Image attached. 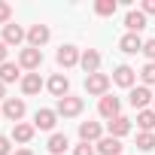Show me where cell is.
<instances>
[{
	"instance_id": "cell-24",
	"label": "cell",
	"mask_w": 155,
	"mask_h": 155,
	"mask_svg": "<svg viewBox=\"0 0 155 155\" xmlns=\"http://www.w3.org/2000/svg\"><path fill=\"white\" fill-rule=\"evenodd\" d=\"M116 9H119V3H116V0H97V3H94V12H97L101 18L116 15Z\"/></svg>"
},
{
	"instance_id": "cell-33",
	"label": "cell",
	"mask_w": 155,
	"mask_h": 155,
	"mask_svg": "<svg viewBox=\"0 0 155 155\" xmlns=\"http://www.w3.org/2000/svg\"><path fill=\"white\" fill-rule=\"evenodd\" d=\"M12 155H34V152H31V149H28V146H21V149H15V152H12Z\"/></svg>"
},
{
	"instance_id": "cell-10",
	"label": "cell",
	"mask_w": 155,
	"mask_h": 155,
	"mask_svg": "<svg viewBox=\"0 0 155 155\" xmlns=\"http://www.w3.org/2000/svg\"><path fill=\"white\" fill-rule=\"evenodd\" d=\"M46 88H49V94H52V97H58V101H61V97H67V94H70V79H67L64 73H55L52 79L46 82Z\"/></svg>"
},
{
	"instance_id": "cell-31",
	"label": "cell",
	"mask_w": 155,
	"mask_h": 155,
	"mask_svg": "<svg viewBox=\"0 0 155 155\" xmlns=\"http://www.w3.org/2000/svg\"><path fill=\"white\" fill-rule=\"evenodd\" d=\"M140 12L149 18V15H155V0H143V6H140Z\"/></svg>"
},
{
	"instance_id": "cell-18",
	"label": "cell",
	"mask_w": 155,
	"mask_h": 155,
	"mask_svg": "<svg viewBox=\"0 0 155 155\" xmlns=\"http://www.w3.org/2000/svg\"><path fill=\"white\" fill-rule=\"evenodd\" d=\"M0 82L9 85V82H21V67L6 61V64H0Z\"/></svg>"
},
{
	"instance_id": "cell-30",
	"label": "cell",
	"mask_w": 155,
	"mask_h": 155,
	"mask_svg": "<svg viewBox=\"0 0 155 155\" xmlns=\"http://www.w3.org/2000/svg\"><path fill=\"white\" fill-rule=\"evenodd\" d=\"M0 155H12V140L0 134Z\"/></svg>"
},
{
	"instance_id": "cell-20",
	"label": "cell",
	"mask_w": 155,
	"mask_h": 155,
	"mask_svg": "<svg viewBox=\"0 0 155 155\" xmlns=\"http://www.w3.org/2000/svg\"><path fill=\"white\" fill-rule=\"evenodd\" d=\"M125 134H131V119H128V116H116V119L110 122V137L122 140Z\"/></svg>"
},
{
	"instance_id": "cell-19",
	"label": "cell",
	"mask_w": 155,
	"mask_h": 155,
	"mask_svg": "<svg viewBox=\"0 0 155 155\" xmlns=\"http://www.w3.org/2000/svg\"><path fill=\"white\" fill-rule=\"evenodd\" d=\"M125 28H128V34H140V31L146 28V15H143L140 9H131V12L125 15Z\"/></svg>"
},
{
	"instance_id": "cell-32",
	"label": "cell",
	"mask_w": 155,
	"mask_h": 155,
	"mask_svg": "<svg viewBox=\"0 0 155 155\" xmlns=\"http://www.w3.org/2000/svg\"><path fill=\"white\" fill-rule=\"evenodd\" d=\"M6 55H9V46L0 40V64H6Z\"/></svg>"
},
{
	"instance_id": "cell-35",
	"label": "cell",
	"mask_w": 155,
	"mask_h": 155,
	"mask_svg": "<svg viewBox=\"0 0 155 155\" xmlns=\"http://www.w3.org/2000/svg\"><path fill=\"white\" fill-rule=\"evenodd\" d=\"M152 110H155V101H152Z\"/></svg>"
},
{
	"instance_id": "cell-4",
	"label": "cell",
	"mask_w": 155,
	"mask_h": 155,
	"mask_svg": "<svg viewBox=\"0 0 155 155\" xmlns=\"http://www.w3.org/2000/svg\"><path fill=\"white\" fill-rule=\"evenodd\" d=\"M40 64H43V49H21L18 52V67L21 70H28V73H37L40 70Z\"/></svg>"
},
{
	"instance_id": "cell-11",
	"label": "cell",
	"mask_w": 155,
	"mask_h": 155,
	"mask_svg": "<svg viewBox=\"0 0 155 155\" xmlns=\"http://www.w3.org/2000/svg\"><path fill=\"white\" fill-rule=\"evenodd\" d=\"M18 85H21V94H28V97H31V94H40V91L46 88V82H43L40 73H25Z\"/></svg>"
},
{
	"instance_id": "cell-13",
	"label": "cell",
	"mask_w": 155,
	"mask_h": 155,
	"mask_svg": "<svg viewBox=\"0 0 155 155\" xmlns=\"http://www.w3.org/2000/svg\"><path fill=\"white\" fill-rule=\"evenodd\" d=\"M58 125V113L55 110H37L34 113V128L37 131H52Z\"/></svg>"
},
{
	"instance_id": "cell-8",
	"label": "cell",
	"mask_w": 155,
	"mask_h": 155,
	"mask_svg": "<svg viewBox=\"0 0 155 155\" xmlns=\"http://www.w3.org/2000/svg\"><path fill=\"white\" fill-rule=\"evenodd\" d=\"M97 113L104 116V119H116V116H122V101L116 97V94H104L101 101H97Z\"/></svg>"
},
{
	"instance_id": "cell-14",
	"label": "cell",
	"mask_w": 155,
	"mask_h": 155,
	"mask_svg": "<svg viewBox=\"0 0 155 155\" xmlns=\"http://www.w3.org/2000/svg\"><path fill=\"white\" fill-rule=\"evenodd\" d=\"M101 137H104L101 122H79V140L82 143H97Z\"/></svg>"
},
{
	"instance_id": "cell-16",
	"label": "cell",
	"mask_w": 155,
	"mask_h": 155,
	"mask_svg": "<svg viewBox=\"0 0 155 155\" xmlns=\"http://www.w3.org/2000/svg\"><path fill=\"white\" fill-rule=\"evenodd\" d=\"M94 149H97L101 155H122V149H125V146H122V140H116V137H110V134H107V137H101V140L94 143Z\"/></svg>"
},
{
	"instance_id": "cell-12",
	"label": "cell",
	"mask_w": 155,
	"mask_h": 155,
	"mask_svg": "<svg viewBox=\"0 0 155 155\" xmlns=\"http://www.w3.org/2000/svg\"><path fill=\"white\" fill-rule=\"evenodd\" d=\"M79 67L85 70V76L101 73V52H97V49H85V52H82V58H79Z\"/></svg>"
},
{
	"instance_id": "cell-15",
	"label": "cell",
	"mask_w": 155,
	"mask_h": 155,
	"mask_svg": "<svg viewBox=\"0 0 155 155\" xmlns=\"http://www.w3.org/2000/svg\"><path fill=\"white\" fill-rule=\"evenodd\" d=\"M25 40H28V31H25L21 25H12V21H9V25L3 28V43H6V46H21Z\"/></svg>"
},
{
	"instance_id": "cell-5",
	"label": "cell",
	"mask_w": 155,
	"mask_h": 155,
	"mask_svg": "<svg viewBox=\"0 0 155 155\" xmlns=\"http://www.w3.org/2000/svg\"><path fill=\"white\" fill-rule=\"evenodd\" d=\"M152 101H155V94H152L146 85H134V88L128 91V104H131L137 113H140V110H149V104H152Z\"/></svg>"
},
{
	"instance_id": "cell-9",
	"label": "cell",
	"mask_w": 155,
	"mask_h": 155,
	"mask_svg": "<svg viewBox=\"0 0 155 155\" xmlns=\"http://www.w3.org/2000/svg\"><path fill=\"white\" fill-rule=\"evenodd\" d=\"M49 37H52L49 25H31V28H28V46H31V49H43V46L49 43Z\"/></svg>"
},
{
	"instance_id": "cell-28",
	"label": "cell",
	"mask_w": 155,
	"mask_h": 155,
	"mask_svg": "<svg viewBox=\"0 0 155 155\" xmlns=\"http://www.w3.org/2000/svg\"><path fill=\"white\" fill-rule=\"evenodd\" d=\"M9 21H12V6H9V3H3V0H0V25L6 28Z\"/></svg>"
},
{
	"instance_id": "cell-25",
	"label": "cell",
	"mask_w": 155,
	"mask_h": 155,
	"mask_svg": "<svg viewBox=\"0 0 155 155\" xmlns=\"http://www.w3.org/2000/svg\"><path fill=\"white\" fill-rule=\"evenodd\" d=\"M137 149H140V152H152V149H155V134L137 131Z\"/></svg>"
},
{
	"instance_id": "cell-26",
	"label": "cell",
	"mask_w": 155,
	"mask_h": 155,
	"mask_svg": "<svg viewBox=\"0 0 155 155\" xmlns=\"http://www.w3.org/2000/svg\"><path fill=\"white\" fill-rule=\"evenodd\" d=\"M140 79H143V85L149 88V85H155V61H149L143 70H140Z\"/></svg>"
},
{
	"instance_id": "cell-34",
	"label": "cell",
	"mask_w": 155,
	"mask_h": 155,
	"mask_svg": "<svg viewBox=\"0 0 155 155\" xmlns=\"http://www.w3.org/2000/svg\"><path fill=\"white\" fill-rule=\"evenodd\" d=\"M0 101H6V85L0 82Z\"/></svg>"
},
{
	"instance_id": "cell-6",
	"label": "cell",
	"mask_w": 155,
	"mask_h": 155,
	"mask_svg": "<svg viewBox=\"0 0 155 155\" xmlns=\"http://www.w3.org/2000/svg\"><path fill=\"white\" fill-rule=\"evenodd\" d=\"M79 58H82V52L76 49V46H70V43H64V46L55 52V61H58V67H64V70L76 67V64H79Z\"/></svg>"
},
{
	"instance_id": "cell-21",
	"label": "cell",
	"mask_w": 155,
	"mask_h": 155,
	"mask_svg": "<svg viewBox=\"0 0 155 155\" xmlns=\"http://www.w3.org/2000/svg\"><path fill=\"white\" fill-rule=\"evenodd\" d=\"M34 134H37V128H34V125H28V122L12 125V140H15V143H31V140H34Z\"/></svg>"
},
{
	"instance_id": "cell-17",
	"label": "cell",
	"mask_w": 155,
	"mask_h": 155,
	"mask_svg": "<svg viewBox=\"0 0 155 155\" xmlns=\"http://www.w3.org/2000/svg\"><path fill=\"white\" fill-rule=\"evenodd\" d=\"M143 43H146V40H140V34H125V37L119 40V49H122L125 55H137V52H143Z\"/></svg>"
},
{
	"instance_id": "cell-22",
	"label": "cell",
	"mask_w": 155,
	"mask_h": 155,
	"mask_svg": "<svg viewBox=\"0 0 155 155\" xmlns=\"http://www.w3.org/2000/svg\"><path fill=\"white\" fill-rule=\"evenodd\" d=\"M67 146H70L67 134H52V137H49V143H46V149H49L52 155H67Z\"/></svg>"
},
{
	"instance_id": "cell-2",
	"label": "cell",
	"mask_w": 155,
	"mask_h": 155,
	"mask_svg": "<svg viewBox=\"0 0 155 155\" xmlns=\"http://www.w3.org/2000/svg\"><path fill=\"white\" fill-rule=\"evenodd\" d=\"M82 97H76V94H67V97H61L58 104H55V113L58 116H64V119H76V116H79L82 113Z\"/></svg>"
},
{
	"instance_id": "cell-23",
	"label": "cell",
	"mask_w": 155,
	"mask_h": 155,
	"mask_svg": "<svg viewBox=\"0 0 155 155\" xmlns=\"http://www.w3.org/2000/svg\"><path fill=\"white\" fill-rule=\"evenodd\" d=\"M137 128L155 134V110H140V113H137Z\"/></svg>"
},
{
	"instance_id": "cell-27",
	"label": "cell",
	"mask_w": 155,
	"mask_h": 155,
	"mask_svg": "<svg viewBox=\"0 0 155 155\" xmlns=\"http://www.w3.org/2000/svg\"><path fill=\"white\" fill-rule=\"evenodd\" d=\"M73 155H97V149H94V143H82L79 140V146H73Z\"/></svg>"
},
{
	"instance_id": "cell-1",
	"label": "cell",
	"mask_w": 155,
	"mask_h": 155,
	"mask_svg": "<svg viewBox=\"0 0 155 155\" xmlns=\"http://www.w3.org/2000/svg\"><path fill=\"white\" fill-rule=\"evenodd\" d=\"M110 85H113V76H107V73H91V76H85V91L94 94V97L110 94Z\"/></svg>"
},
{
	"instance_id": "cell-36",
	"label": "cell",
	"mask_w": 155,
	"mask_h": 155,
	"mask_svg": "<svg viewBox=\"0 0 155 155\" xmlns=\"http://www.w3.org/2000/svg\"><path fill=\"white\" fill-rule=\"evenodd\" d=\"M0 116H3V113H0Z\"/></svg>"
},
{
	"instance_id": "cell-7",
	"label": "cell",
	"mask_w": 155,
	"mask_h": 155,
	"mask_svg": "<svg viewBox=\"0 0 155 155\" xmlns=\"http://www.w3.org/2000/svg\"><path fill=\"white\" fill-rule=\"evenodd\" d=\"M113 82H116L119 88H128V91H131V88L137 85V70L128 67V64H119V67L113 70Z\"/></svg>"
},
{
	"instance_id": "cell-3",
	"label": "cell",
	"mask_w": 155,
	"mask_h": 155,
	"mask_svg": "<svg viewBox=\"0 0 155 155\" xmlns=\"http://www.w3.org/2000/svg\"><path fill=\"white\" fill-rule=\"evenodd\" d=\"M0 113H3V119H9L12 125H18V122L25 119V113H28V104H25L21 97H6Z\"/></svg>"
},
{
	"instance_id": "cell-29",
	"label": "cell",
	"mask_w": 155,
	"mask_h": 155,
	"mask_svg": "<svg viewBox=\"0 0 155 155\" xmlns=\"http://www.w3.org/2000/svg\"><path fill=\"white\" fill-rule=\"evenodd\" d=\"M143 55H146V58H149V61H155V37H152V40H146V43H143Z\"/></svg>"
}]
</instances>
